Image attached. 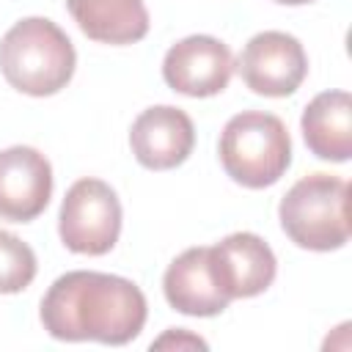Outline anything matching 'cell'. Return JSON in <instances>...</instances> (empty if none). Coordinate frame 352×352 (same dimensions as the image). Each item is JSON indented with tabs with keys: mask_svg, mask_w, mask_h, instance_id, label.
<instances>
[{
	"mask_svg": "<svg viewBox=\"0 0 352 352\" xmlns=\"http://www.w3.org/2000/svg\"><path fill=\"white\" fill-rule=\"evenodd\" d=\"M305 146L327 162H346L352 157V96L346 91L316 94L300 118Z\"/></svg>",
	"mask_w": 352,
	"mask_h": 352,
	"instance_id": "7c38bea8",
	"label": "cell"
},
{
	"mask_svg": "<svg viewBox=\"0 0 352 352\" xmlns=\"http://www.w3.org/2000/svg\"><path fill=\"white\" fill-rule=\"evenodd\" d=\"M280 6H305V3H314V0H275Z\"/></svg>",
	"mask_w": 352,
	"mask_h": 352,
	"instance_id": "2e32d148",
	"label": "cell"
},
{
	"mask_svg": "<svg viewBox=\"0 0 352 352\" xmlns=\"http://www.w3.org/2000/svg\"><path fill=\"white\" fill-rule=\"evenodd\" d=\"M129 146L143 168L170 170L192 154L195 126L184 110L173 104H154L132 121Z\"/></svg>",
	"mask_w": 352,
	"mask_h": 352,
	"instance_id": "30bf717a",
	"label": "cell"
},
{
	"mask_svg": "<svg viewBox=\"0 0 352 352\" xmlns=\"http://www.w3.org/2000/svg\"><path fill=\"white\" fill-rule=\"evenodd\" d=\"M162 292L170 308L187 316H217L228 308V297L209 267V248H187L176 256L162 278Z\"/></svg>",
	"mask_w": 352,
	"mask_h": 352,
	"instance_id": "8fae6325",
	"label": "cell"
},
{
	"mask_svg": "<svg viewBox=\"0 0 352 352\" xmlns=\"http://www.w3.org/2000/svg\"><path fill=\"white\" fill-rule=\"evenodd\" d=\"M234 69L242 82L258 96H289L308 74V55L302 44L280 30L256 33L239 52Z\"/></svg>",
	"mask_w": 352,
	"mask_h": 352,
	"instance_id": "8992f818",
	"label": "cell"
},
{
	"mask_svg": "<svg viewBox=\"0 0 352 352\" xmlns=\"http://www.w3.org/2000/svg\"><path fill=\"white\" fill-rule=\"evenodd\" d=\"M165 346H176V349L179 346H198V349H206V341L198 338V336H190L182 327H176V330H168L162 338L151 341V349H165Z\"/></svg>",
	"mask_w": 352,
	"mask_h": 352,
	"instance_id": "9a60e30c",
	"label": "cell"
},
{
	"mask_svg": "<svg viewBox=\"0 0 352 352\" xmlns=\"http://www.w3.org/2000/svg\"><path fill=\"white\" fill-rule=\"evenodd\" d=\"M217 154L236 184L261 190L275 184L292 165V140L278 116L242 110L223 126Z\"/></svg>",
	"mask_w": 352,
	"mask_h": 352,
	"instance_id": "277c9868",
	"label": "cell"
},
{
	"mask_svg": "<svg viewBox=\"0 0 352 352\" xmlns=\"http://www.w3.org/2000/svg\"><path fill=\"white\" fill-rule=\"evenodd\" d=\"M52 195V165L33 146L0 151V217L14 223L36 220Z\"/></svg>",
	"mask_w": 352,
	"mask_h": 352,
	"instance_id": "9c48e42d",
	"label": "cell"
},
{
	"mask_svg": "<svg viewBox=\"0 0 352 352\" xmlns=\"http://www.w3.org/2000/svg\"><path fill=\"white\" fill-rule=\"evenodd\" d=\"M77 28L99 44H135L148 33L143 0H66Z\"/></svg>",
	"mask_w": 352,
	"mask_h": 352,
	"instance_id": "4fadbf2b",
	"label": "cell"
},
{
	"mask_svg": "<svg viewBox=\"0 0 352 352\" xmlns=\"http://www.w3.org/2000/svg\"><path fill=\"white\" fill-rule=\"evenodd\" d=\"M60 242L72 253L104 256L121 234V201L102 179H80L66 190L58 214Z\"/></svg>",
	"mask_w": 352,
	"mask_h": 352,
	"instance_id": "5b68a950",
	"label": "cell"
},
{
	"mask_svg": "<svg viewBox=\"0 0 352 352\" xmlns=\"http://www.w3.org/2000/svg\"><path fill=\"white\" fill-rule=\"evenodd\" d=\"M278 217L297 248L338 250L349 242V184L330 173L302 176L280 198Z\"/></svg>",
	"mask_w": 352,
	"mask_h": 352,
	"instance_id": "3957f363",
	"label": "cell"
},
{
	"mask_svg": "<svg viewBox=\"0 0 352 352\" xmlns=\"http://www.w3.org/2000/svg\"><path fill=\"white\" fill-rule=\"evenodd\" d=\"M209 267L228 300L256 297L275 280L278 261L272 248L250 231H236L209 248Z\"/></svg>",
	"mask_w": 352,
	"mask_h": 352,
	"instance_id": "ba28073f",
	"label": "cell"
},
{
	"mask_svg": "<svg viewBox=\"0 0 352 352\" xmlns=\"http://www.w3.org/2000/svg\"><path fill=\"white\" fill-rule=\"evenodd\" d=\"M146 316L148 305L138 283L94 270L55 278L41 300V324L58 341L124 346L140 336Z\"/></svg>",
	"mask_w": 352,
	"mask_h": 352,
	"instance_id": "6da1fadb",
	"label": "cell"
},
{
	"mask_svg": "<svg viewBox=\"0 0 352 352\" xmlns=\"http://www.w3.org/2000/svg\"><path fill=\"white\" fill-rule=\"evenodd\" d=\"M77 52L69 36L47 16H25L0 41L6 82L28 96H52L69 85Z\"/></svg>",
	"mask_w": 352,
	"mask_h": 352,
	"instance_id": "7a4b0ae2",
	"label": "cell"
},
{
	"mask_svg": "<svg viewBox=\"0 0 352 352\" xmlns=\"http://www.w3.org/2000/svg\"><path fill=\"white\" fill-rule=\"evenodd\" d=\"M36 253L16 234L0 228V294H16L36 278Z\"/></svg>",
	"mask_w": 352,
	"mask_h": 352,
	"instance_id": "5bb4252c",
	"label": "cell"
},
{
	"mask_svg": "<svg viewBox=\"0 0 352 352\" xmlns=\"http://www.w3.org/2000/svg\"><path fill=\"white\" fill-rule=\"evenodd\" d=\"M234 74V55L228 44L214 36H187L176 41L162 60L165 82L184 96H214L226 91Z\"/></svg>",
	"mask_w": 352,
	"mask_h": 352,
	"instance_id": "52a82bcc",
	"label": "cell"
}]
</instances>
